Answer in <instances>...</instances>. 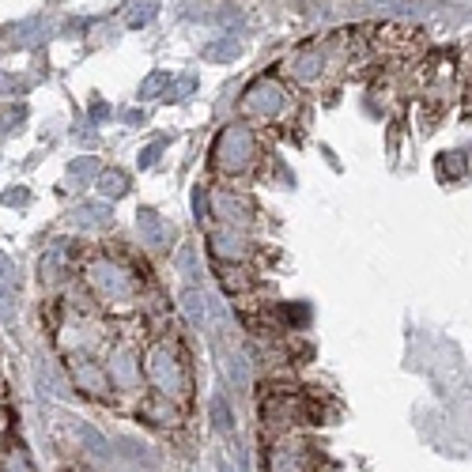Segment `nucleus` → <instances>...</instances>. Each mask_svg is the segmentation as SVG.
I'll return each instance as SVG.
<instances>
[{"mask_svg": "<svg viewBox=\"0 0 472 472\" xmlns=\"http://www.w3.org/2000/svg\"><path fill=\"white\" fill-rule=\"evenodd\" d=\"M84 283H87V291L99 298V303L106 310H133L140 303V280L136 273L129 269V264H121L114 257H91L87 261V269H84Z\"/></svg>", "mask_w": 472, "mask_h": 472, "instance_id": "f257e3e1", "label": "nucleus"}, {"mask_svg": "<svg viewBox=\"0 0 472 472\" xmlns=\"http://www.w3.org/2000/svg\"><path fill=\"white\" fill-rule=\"evenodd\" d=\"M144 382L159 393V397H170L178 404L189 401V386L193 382H189V367H185V359H182L175 340L163 337L144 352Z\"/></svg>", "mask_w": 472, "mask_h": 472, "instance_id": "f03ea898", "label": "nucleus"}, {"mask_svg": "<svg viewBox=\"0 0 472 472\" xmlns=\"http://www.w3.org/2000/svg\"><path fill=\"white\" fill-rule=\"evenodd\" d=\"M257 151H261V144H257L254 129H249L246 121H231L219 129L216 144H212V167L224 178H242L246 170L257 163Z\"/></svg>", "mask_w": 472, "mask_h": 472, "instance_id": "7ed1b4c3", "label": "nucleus"}, {"mask_svg": "<svg viewBox=\"0 0 472 472\" xmlns=\"http://www.w3.org/2000/svg\"><path fill=\"white\" fill-rule=\"evenodd\" d=\"M288 102H291V94L276 76H257V80L246 84L239 110L249 121H276L280 114H288Z\"/></svg>", "mask_w": 472, "mask_h": 472, "instance_id": "20e7f679", "label": "nucleus"}, {"mask_svg": "<svg viewBox=\"0 0 472 472\" xmlns=\"http://www.w3.org/2000/svg\"><path fill=\"white\" fill-rule=\"evenodd\" d=\"M329 69H333V50H329V45H321V42H310V45H303V50H295V53L288 57L291 80L303 84V87L321 84Z\"/></svg>", "mask_w": 472, "mask_h": 472, "instance_id": "39448f33", "label": "nucleus"}, {"mask_svg": "<svg viewBox=\"0 0 472 472\" xmlns=\"http://www.w3.org/2000/svg\"><path fill=\"white\" fill-rule=\"evenodd\" d=\"M144 359H140V352L133 348L129 340H121L114 344V348L106 352V374H110V382H114L118 393H133L140 389V374H144Z\"/></svg>", "mask_w": 472, "mask_h": 472, "instance_id": "423d86ee", "label": "nucleus"}, {"mask_svg": "<svg viewBox=\"0 0 472 472\" xmlns=\"http://www.w3.org/2000/svg\"><path fill=\"white\" fill-rule=\"evenodd\" d=\"M208 216H216L224 227L246 231L249 224H254V204H249L242 193L227 189V185H216V189H208Z\"/></svg>", "mask_w": 472, "mask_h": 472, "instance_id": "0eeeda50", "label": "nucleus"}, {"mask_svg": "<svg viewBox=\"0 0 472 472\" xmlns=\"http://www.w3.org/2000/svg\"><path fill=\"white\" fill-rule=\"evenodd\" d=\"M69 374H72V386L87 393L94 401H106L114 393V382L106 374V363H99L94 355H69Z\"/></svg>", "mask_w": 472, "mask_h": 472, "instance_id": "6e6552de", "label": "nucleus"}, {"mask_svg": "<svg viewBox=\"0 0 472 472\" xmlns=\"http://www.w3.org/2000/svg\"><path fill=\"white\" fill-rule=\"evenodd\" d=\"M264 465H269V472H310L313 453H310V446L303 443V438H291V431H288L269 446V461Z\"/></svg>", "mask_w": 472, "mask_h": 472, "instance_id": "1a4fd4ad", "label": "nucleus"}, {"mask_svg": "<svg viewBox=\"0 0 472 472\" xmlns=\"http://www.w3.org/2000/svg\"><path fill=\"white\" fill-rule=\"evenodd\" d=\"M208 254L216 261H224V264H242L249 254H254V246H249L246 231L219 224L216 231H208Z\"/></svg>", "mask_w": 472, "mask_h": 472, "instance_id": "9d476101", "label": "nucleus"}, {"mask_svg": "<svg viewBox=\"0 0 472 472\" xmlns=\"http://www.w3.org/2000/svg\"><path fill=\"white\" fill-rule=\"evenodd\" d=\"M216 355H219V370L231 382L234 393H249L254 386V363H249V352H242L239 344H216Z\"/></svg>", "mask_w": 472, "mask_h": 472, "instance_id": "9b49d317", "label": "nucleus"}, {"mask_svg": "<svg viewBox=\"0 0 472 472\" xmlns=\"http://www.w3.org/2000/svg\"><path fill=\"white\" fill-rule=\"evenodd\" d=\"M261 419H264V427H273V431H291L306 419V408L298 397H291V393H273V397L261 404Z\"/></svg>", "mask_w": 472, "mask_h": 472, "instance_id": "f8f14e48", "label": "nucleus"}, {"mask_svg": "<svg viewBox=\"0 0 472 472\" xmlns=\"http://www.w3.org/2000/svg\"><path fill=\"white\" fill-rule=\"evenodd\" d=\"M136 231H140V242H144L148 254H170V239H175V227H170L155 208H140V212H136Z\"/></svg>", "mask_w": 472, "mask_h": 472, "instance_id": "ddd939ff", "label": "nucleus"}, {"mask_svg": "<svg viewBox=\"0 0 472 472\" xmlns=\"http://www.w3.org/2000/svg\"><path fill=\"white\" fill-rule=\"evenodd\" d=\"M57 344H61V348H65L69 355H91V352L102 344V337H99V329H94L87 318H80V321L61 325Z\"/></svg>", "mask_w": 472, "mask_h": 472, "instance_id": "4468645a", "label": "nucleus"}, {"mask_svg": "<svg viewBox=\"0 0 472 472\" xmlns=\"http://www.w3.org/2000/svg\"><path fill=\"white\" fill-rule=\"evenodd\" d=\"M178 306L197 333H208V291H200V283H185Z\"/></svg>", "mask_w": 472, "mask_h": 472, "instance_id": "2eb2a0df", "label": "nucleus"}, {"mask_svg": "<svg viewBox=\"0 0 472 472\" xmlns=\"http://www.w3.org/2000/svg\"><path fill=\"white\" fill-rule=\"evenodd\" d=\"M140 419L151 423V427H178V423H182V404L155 393L151 401L140 404Z\"/></svg>", "mask_w": 472, "mask_h": 472, "instance_id": "dca6fc26", "label": "nucleus"}, {"mask_svg": "<svg viewBox=\"0 0 472 472\" xmlns=\"http://www.w3.org/2000/svg\"><path fill=\"white\" fill-rule=\"evenodd\" d=\"M72 435H76V443H80L87 453H94V458H114V446H110V438L99 427H94V423L72 419Z\"/></svg>", "mask_w": 472, "mask_h": 472, "instance_id": "f3484780", "label": "nucleus"}, {"mask_svg": "<svg viewBox=\"0 0 472 472\" xmlns=\"http://www.w3.org/2000/svg\"><path fill=\"white\" fill-rule=\"evenodd\" d=\"M208 416H212L216 435H231V431H234V408H231V397H227V393H212Z\"/></svg>", "mask_w": 472, "mask_h": 472, "instance_id": "a211bd4d", "label": "nucleus"}, {"mask_svg": "<svg viewBox=\"0 0 472 472\" xmlns=\"http://www.w3.org/2000/svg\"><path fill=\"white\" fill-rule=\"evenodd\" d=\"M175 264H178V273L185 276V283H200V249L193 242H182L178 246Z\"/></svg>", "mask_w": 472, "mask_h": 472, "instance_id": "6ab92c4d", "label": "nucleus"}, {"mask_svg": "<svg viewBox=\"0 0 472 472\" xmlns=\"http://www.w3.org/2000/svg\"><path fill=\"white\" fill-rule=\"evenodd\" d=\"M110 219H114V212H110V204H80L72 216L76 227H106Z\"/></svg>", "mask_w": 472, "mask_h": 472, "instance_id": "aec40b11", "label": "nucleus"}, {"mask_svg": "<svg viewBox=\"0 0 472 472\" xmlns=\"http://www.w3.org/2000/svg\"><path fill=\"white\" fill-rule=\"evenodd\" d=\"M239 53H242V45L234 42V38H216V42H208V45L200 50V57L212 61V65H227V61H234Z\"/></svg>", "mask_w": 472, "mask_h": 472, "instance_id": "412c9836", "label": "nucleus"}, {"mask_svg": "<svg viewBox=\"0 0 472 472\" xmlns=\"http://www.w3.org/2000/svg\"><path fill=\"white\" fill-rule=\"evenodd\" d=\"M465 170H468L465 151H443V155H438V178L461 182V178H465Z\"/></svg>", "mask_w": 472, "mask_h": 472, "instance_id": "4be33fe9", "label": "nucleus"}, {"mask_svg": "<svg viewBox=\"0 0 472 472\" xmlns=\"http://www.w3.org/2000/svg\"><path fill=\"white\" fill-rule=\"evenodd\" d=\"M94 185H99V193H102L106 200H118V197L129 193V178H125L121 170H102L99 182H94Z\"/></svg>", "mask_w": 472, "mask_h": 472, "instance_id": "5701e85b", "label": "nucleus"}, {"mask_svg": "<svg viewBox=\"0 0 472 472\" xmlns=\"http://www.w3.org/2000/svg\"><path fill=\"white\" fill-rule=\"evenodd\" d=\"M65 276H69V273H65V246L57 242L50 254L42 257V280H45V283H57V280H65Z\"/></svg>", "mask_w": 472, "mask_h": 472, "instance_id": "b1692460", "label": "nucleus"}, {"mask_svg": "<svg viewBox=\"0 0 472 472\" xmlns=\"http://www.w3.org/2000/svg\"><path fill=\"white\" fill-rule=\"evenodd\" d=\"M38 389L45 393V397H57V401H65L69 397V386H65V378H61L53 367L45 370V363L38 367Z\"/></svg>", "mask_w": 472, "mask_h": 472, "instance_id": "393cba45", "label": "nucleus"}, {"mask_svg": "<svg viewBox=\"0 0 472 472\" xmlns=\"http://www.w3.org/2000/svg\"><path fill=\"white\" fill-rule=\"evenodd\" d=\"M155 15H159V0H136L133 12H129V30H140V27H148Z\"/></svg>", "mask_w": 472, "mask_h": 472, "instance_id": "a878e982", "label": "nucleus"}, {"mask_svg": "<svg viewBox=\"0 0 472 472\" xmlns=\"http://www.w3.org/2000/svg\"><path fill=\"white\" fill-rule=\"evenodd\" d=\"M249 288H254V280L246 276L242 264H227V269H224V291L242 295V291H249Z\"/></svg>", "mask_w": 472, "mask_h": 472, "instance_id": "bb28decb", "label": "nucleus"}, {"mask_svg": "<svg viewBox=\"0 0 472 472\" xmlns=\"http://www.w3.org/2000/svg\"><path fill=\"white\" fill-rule=\"evenodd\" d=\"M0 321H4L8 329L20 321V303H15V291L12 288H0Z\"/></svg>", "mask_w": 472, "mask_h": 472, "instance_id": "cd10ccee", "label": "nucleus"}, {"mask_svg": "<svg viewBox=\"0 0 472 472\" xmlns=\"http://www.w3.org/2000/svg\"><path fill=\"white\" fill-rule=\"evenodd\" d=\"M0 472H35V468H30L23 450H4V458H0Z\"/></svg>", "mask_w": 472, "mask_h": 472, "instance_id": "c85d7f7f", "label": "nucleus"}, {"mask_svg": "<svg viewBox=\"0 0 472 472\" xmlns=\"http://www.w3.org/2000/svg\"><path fill=\"white\" fill-rule=\"evenodd\" d=\"M193 87H197V80H193V76H182V80H170V84H167V102H170V99H175V102L189 99V94H193Z\"/></svg>", "mask_w": 472, "mask_h": 472, "instance_id": "c756f323", "label": "nucleus"}, {"mask_svg": "<svg viewBox=\"0 0 472 472\" xmlns=\"http://www.w3.org/2000/svg\"><path fill=\"white\" fill-rule=\"evenodd\" d=\"M0 288H20V269H15L12 264V257L4 254V249H0Z\"/></svg>", "mask_w": 472, "mask_h": 472, "instance_id": "7c9ffc66", "label": "nucleus"}, {"mask_svg": "<svg viewBox=\"0 0 472 472\" xmlns=\"http://www.w3.org/2000/svg\"><path fill=\"white\" fill-rule=\"evenodd\" d=\"M280 313H283V325H288L291 333H295V329H303V325L310 321V310H306V306H283Z\"/></svg>", "mask_w": 472, "mask_h": 472, "instance_id": "2f4dec72", "label": "nucleus"}, {"mask_svg": "<svg viewBox=\"0 0 472 472\" xmlns=\"http://www.w3.org/2000/svg\"><path fill=\"white\" fill-rule=\"evenodd\" d=\"M69 175H72V178H99L102 170H99V163H94V159H76V163L69 167Z\"/></svg>", "mask_w": 472, "mask_h": 472, "instance_id": "473e14b6", "label": "nucleus"}, {"mask_svg": "<svg viewBox=\"0 0 472 472\" xmlns=\"http://www.w3.org/2000/svg\"><path fill=\"white\" fill-rule=\"evenodd\" d=\"M167 84H170V80H167L163 72H151L148 80L140 84V94H144V99H155V94H159V87H167Z\"/></svg>", "mask_w": 472, "mask_h": 472, "instance_id": "72a5a7b5", "label": "nucleus"}, {"mask_svg": "<svg viewBox=\"0 0 472 472\" xmlns=\"http://www.w3.org/2000/svg\"><path fill=\"white\" fill-rule=\"evenodd\" d=\"M0 200H4V204H27V200H30V193H27V189H8V193L0 197Z\"/></svg>", "mask_w": 472, "mask_h": 472, "instance_id": "f704fd0d", "label": "nucleus"}, {"mask_svg": "<svg viewBox=\"0 0 472 472\" xmlns=\"http://www.w3.org/2000/svg\"><path fill=\"white\" fill-rule=\"evenodd\" d=\"M155 159H159V144H151V148H144V155H140V167H151Z\"/></svg>", "mask_w": 472, "mask_h": 472, "instance_id": "c9c22d12", "label": "nucleus"}, {"mask_svg": "<svg viewBox=\"0 0 472 472\" xmlns=\"http://www.w3.org/2000/svg\"><path fill=\"white\" fill-rule=\"evenodd\" d=\"M15 121H23V110H20V114H4V118H0V133L15 129Z\"/></svg>", "mask_w": 472, "mask_h": 472, "instance_id": "e433bc0d", "label": "nucleus"}, {"mask_svg": "<svg viewBox=\"0 0 472 472\" xmlns=\"http://www.w3.org/2000/svg\"><path fill=\"white\" fill-rule=\"evenodd\" d=\"M363 4H389V8H393V4H397V0H363Z\"/></svg>", "mask_w": 472, "mask_h": 472, "instance_id": "4c0bfd02", "label": "nucleus"}]
</instances>
